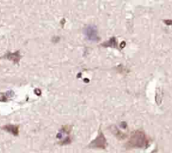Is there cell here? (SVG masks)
<instances>
[{"label":"cell","instance_id":"cell-1","mask_svg":"<svg viewBox=\"0 0 172 153\" xmlns=\"http://www.w3.org/2000/svg\"><path fill=\"white\" fill-rule=\"evenodd\" d=\"M148 144V137L143 130H135L126 145L128 148H145Z\"/></svg>","mask_w":172,"mask_h":153},{"label":"cell","instance_id":"cell-2","mask_svg":"<svg viewBox=\"0 0 172 153\" xmlns=\"http://www.w3.org/2000/svg\"><path fill=\"white\" fill-rule=\"evenodd\" d=\"M84 34L86 36V39L91 40V41H93V42H96L98 40V36H97V28L94 25H87L86 28L84 30Z\"/></svg>","mask_w":172,"mask_h":153},{"label":"cell","instance_id":"cell-3","mask_svg":"<svg viewBox=\"0 0 172 153\" xmlns=\"http://www.w3.org/2000/svg\"><path fill=\"white\" fill-rule=\"evenodd\" d=\"M107 146V141H106V139L104 137L103 134L100 132L99 135L97 137V138L91 141L90 145H89V147L91 148H100V149H104Z\"/></svg>","mask_w":172,"mask_h":153},{"label":"cell","instance_id":"cell-4","mask_svg":"<svg viewBox=\"0 0 172 153\" xmlns=\"http://www.w3.org/2000/svg\"><path fill=\"white\" fill-rule=\"evenodd\" d=\"M3 129L10 132L14 135H18V134H19V127L16 125H14V124H7L3 127Z\"/></svg>","mask_w":172,"mask_h":153},{"label":"cell","instance_id":"cell-5","mask_svg":"<svg viewBox=\"0 0 172 153\" xmlns=\"http://www.w3.org/2000/svg\"><path fill=\"white\" fill-rule=\"evenodd\" d=\"M4 57L7 58V59H10L11 61H13L15 63H18L19 59H20L19 51H16V52L15 53H8L7 55H5Z\"/></svg>","mask_w":172,"mask_h":153},{"label":"cell","instance_id":"cell-6","mask_svg":"<svg viewBox=\"0 0 172 153\" xmlns=\"http://www.w3.org/2000/svg\"><path fill=\"white\" fill-rule=\"evenodd\" d=\"M103 46H113V47H116L117 46V40H116V38L115 37H113L109 40V41L106 42V43L102 44Z\"/></svg>","mask_w":172,"mask_h":153}]
</instances>
